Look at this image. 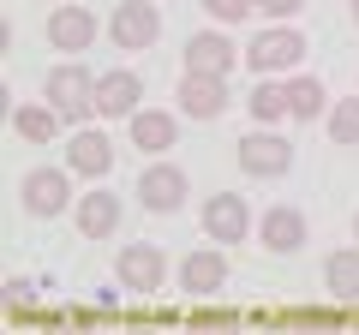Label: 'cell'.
<instances>
[{"instance_id": "9", "label": "cell", "mask_w": 359, "mask_h": 335, "mask_svg": "<svg viewBox=\"0 0 359 335\" xmlns=\"http://www.w3.org/2000/svg\"><path fill=\"white\" fill-rule=\"evenodd\" d=\"M257 245H264L269 258H294L299 245H306V216L294 204H269L264 221H257Z\"/></svg>"}, {"instance_id": "5", "label": "cell", "mask_w": 359, "mask_h": 335, "mask_svg": "<svg viewBox=\"0 0 359 335\" xmlns=\"http://www.w3.org/2000/svg\"><path fill=\"white\" fill-rule=\"evenodd\" d=\"M108 36H114V48H126V54L156 48V36H162V13H156L150 0H120L114 18H108Z\"/></svg>"}, {"instance_id": "16", "label": "cell", "mask_w": 359, "mask_h": 335, "mask_svg": "<svg viewBox=\"0 0 359 335\" xmlns=\"http://www.w3.org/2000/svg\"><path fill=\"white\" fill-rule=\"evenodd\" d=\"M72 216H78V233L84 240H108L120 228V216H126V204H120V192H84Z\"/></svg>"}, {"instance_id": "3", "label": "cell", "mask_w": 359, "mask_h": 335, "mask_svg": "<svg viewBox=\"0 0 359 335\" xmlns=\"http://www.w3.org/2000/svg\"><path fill=\"white\" fill-rule=\"evenodd\" d=\"M306 60V36L287 25H269L264 36L245 42V66H252L257 78H276V72H294V66Z\"/></svg>"}, {"instance_id": "7", "label": "cell", "mask_w": 359, "mask_h": 335, "mask_svg": "<svg viewBox=\"0 0 359 335\" xmlns=\"http://www.w3.org/2000/svg\"><path fill=\"white\" fill-rule=\"evenodd\" d=\"M114 275H120V287H132V294H162V282H168V258H162V245H126L114 258Z\"/></svg>"}, {"instance_id": "19", "label": "cell", "mask_w": 359, "mask_h": 335, "mask_svg": "<svg viewBox=\"0 0 359 335\" xmlns=\"http://www.w3.org/2000/svg\"><path fill=\"white\" fill-rule=\"evenodd\" d=\"M323 287H330L341 306H359V245L330 252V264H323Z\"/></svg>"}, {"instance_id": "10", "label": "cell", "mask_w": 359, "mask_h": 335, "mask_svg": "<svg viewBox=\"0 0 359 335\" xmlns=\"http://www.w3.org/2000/svg\"><path fill=\"white\" fill-rule=\"evenodd\" d=\"M233 66H240V48L228 42V25H222V30H198V36H186V72L228 78Z\"/></svg>"}, {"instance_id": "14", "label": "cell", "mask_w": 359, "mask_h": 335, "mask_svg": "<svg viewBox=\"0 0 359 335\" xmlns=\"http://www.w3.org/2000/svg\"><path fill=\"white\" fill-rule=\"evenodd\" d=\"M48 42L60 54H84L90 42H96V13H90V6H72V0L54 6L48 13Z\"/></svg>"}, {"instance_id": "11", "label": "cell", "mask_w": 359, "mask_h": 335, "mask_svg": "<svg viewBox=\"0 0 359 335\" xmlns=\"http://www.w3.org/2000/svg\"><path fill=\"white\" fill-rule=\"evenodd\" d=\"M180 114H186V120H216V114H228V78L180 72Z\"/></svg>"}, {"instance_id": "4", "label": "cell", "mask_w": 359, "mask_h": 335, "mask_svg": "<svg viewBox=\"0 0 359 335\" xmlns=\"http://www.w3.org/2000/svg\"><path fill=\"white\" fill-rule=\"evenodd\" d=\"M72 168H30L25 174V186H18V192H25V210L36 221H48V216H60V210H72Z\"/></svg>"}, {"instance_id": "6", "label": "cell", "mask_w": 359, "mask_h": 335, "mask_svg": "<svg viewBox=\"0 0 359 335\" xmlns=\"http://www.w3.org/2000/svg\"><path fill=\"white\" fill-rule=\"evenodd\" d=\"M186 168H174V162H156V168H144L138 174V204L150 210V216H174L180 204H186Z\"/></svg>"}, {"instance_id": "24", "label": "cell", "mask_w": 359, "mask_h": 335, "mask_svg": "<svg viewBox=\"0 0 359 335\" xmlns=\"http://www.w3.org/2000/svg\"><path fill=\"white\" fill-rule=\"evenodd\" d=\"M299 6H306V0H257V13H264V18H294Z\"/></svg>"}, {"instance_id": "17", "label": "cell", "mask_w": 359, "mask_h": 335, "mask_svg": "<svg viewBox=\"0 0 359 335\" xmlns=\"http://www.w3.org/2000/svg\"><path fill=\"white\" fill-rule=\"evenodd\" d=\"M174 144H180V126H174L168 108H138V114H132V150L162 156V150H174Z\"/></svg>"}, {"instance_id": "25", "label": "cell", "mask_w": 359, "mask_h": 335, "mask_svg": "<svg viewBox=\"0 0 359 335\" xmlns=\"http://www.w3.org/2000/svg\"><path fill=\"white\" fill-rule=\"evenodd\" d=\"M192 323H210V329H222V323H240V311H198Z\"/></svg>"}, {"instance_id": "26", "label": "cell", "mask_w": 359, "mask_h": 335, "mask_svg": "<svg viewBox=\"0 0 359 335\" xmlns=\"http://www.w3.org/2000/svg\"><path fill=\"white\" fill-rule=\"evenodd\" d=\"M353 25H359V0H353Z\"/></svg>"}, {"instance_id": "15", "label": "cell", "mask_w": 359, "mask_h": 335, "mask_svg": "<svg viewBox=\"0 0 359 335\" xmlns=\"http://www.w3.org/2000/svg\"><path fill=\"white\" fill-rule=\"evenodd\" d=\"M180 287L198 299L222 294L228 287V252H216V245H204V252H192V258H180Z\"/></svg>"}, {"instance_id": "27", "label": "cell", "mask_w": 359, "mask_h": 335, "mask_svg": "<svg viewBox=\"0 0 359 335\" xmlns=\"http://www.w3.org/2000/svg\"><path fill=\"white\" fill-rule=\"evenodd\" d=\"M353 240H359V216H353Z\"/></svg>"}, {"instance_id": "20", "label": "cell", "mask_w": 359, "mask_h": 335, "mask_svg": "<svg viewBox=\"0 0 359 335\" xmlns=\"http://www.w3.org/2000/svg\"><path fill=\"white\" fill-rule=\"evenodd\" d=\"M245 108H252L257 126H282L287 120V84L282 78H257V90L245 96Z\"/></svg>"}, {"instance_id": "8", "label": "cell", "mask_w": 359, "mask_h": 335, "mask_svg": "<svg viewBox=\"0 0 359 335\" xmlns=\"http://www.w3.org/2000/svg\"><path fill=\"white\" fill-rule=\"evenodd\" d=\"M66 168H72L78 180H102L108 168H114V138L96 132V126H78L66 138Z\"/></svg>"}, {"instance_id": "18", "label": "cell", "mask_w": 359, "mask_h": 335, "mask_svg": "<svg viewBox=\"0 0 359 335\" xmlns=\"http://www.w3.org/2000/svg\"><path fill=\"white\" fill-rule=\"evenodd\" d=\"M66 120H60V108L42 96V102H25V108H13V132L25 144H54V132H60Z\"/></svg>"}, {"instance_id": "28", "label": "cell", "mask_w": 359, "mask_h": 335, "mask_svg": "<svg viewBox=\"0 0 359 335\" xmlns=\"http://www.w3.org/2000/svg\"><path fill=\"white\" fill-rule=\"evenodd\" d=\"M353 323H359V311H353Z\"/></svg>"}, {"instance_id": "13", "label": "cell", "mask_w": 359, "mask_h": 335, "mask_svg": "<svg viewBox=\"0 0 359 335\" xmlns=\"http://www.w3.org/2000/svg\"><path fill=\"white\" fill-rule=\"evenodd\" d=\"M245 233H252V210H245V198L240 192H216L204 204V240L233 245V240H245Z\"/></svg>"}, {"instance_id": "12", "label": "cell", "mask_w": 359, "mask_h": 335, "mask_svg": "<svg viewBox=\"0 0 359 335\" xmlns=\"http://www.w3.org/2000/svg\"><path fill=\"white\" fill-rule=\"evenodd\" d=\"M138 72H126V66H114V72H96V114L102 120H132L138 114Z\"/></svg>"}, {"instance_id": "23", "label": "cell", "mask_w": 359, "mask_h": 335, "mask_svg": "<svg viewBox=\"0 0 359 335\" xmlns=\"http://www.w3.org/2000/svg\"><path fill=\"white\" fill-rule=\"evenodd\" d=\"M198 6H204L216 25H228V30L240 25V18H252V13H257V0H198Z\"/></svg>"}, {"instance_id": "22", "label": "cell", "mask_w": 359, "mask_h": 335, "mask_svg": "<svg viewBox=\"0 0 359 335\" xmlns=\"http://www.w3.org/2000/svg\"><path fill=\"white\" fill-rule=\"evenodd\" d=\"M330 138L335 144H359V96H341L330 108Z\"/></svg>"}, {"instance_id": "1", "label": "cell", "mask_w": 359, "mask_h": 335, "mask_svg": "<svg viewBox=\"0 0 359 335\" xmlns=\"http://www.w3.org/2000/svg\"><path fill=\"white\" fill-rule=\"evenodd\" d=\"M42 96L60 108V120L84 126V114H96V72H84L78 60H60L48 78H42Z\"/></svg>"}, {"instance_id": "21", "label": "cell", "mask_w": 359, "mask_h": 335, "mask_svg": "<svg viewBox=\"0 0 359 335\" xmlns=\"http://www.w3.org/2000/svg\"><path fill=\"white\" fill-rule=\"evenodd\" d=\"M323 114V78H287V120Z\"/></svg>"}, {"instance_id": "2", "label": "cell", "mask_w": 359, "mask_h": 335, "mask_svg": "<svg viewBox=\"0 0 359 335\" xmlns=\"http://www.w3.org/2000/svg\"><path fill=\"white\" fill-rule=\"evenodd\" d=\"M233 162H240V174H252V180H282L287 168H294V144L282 138V132H245L240 144H233Z\"/></svg>"}]
</instances>
